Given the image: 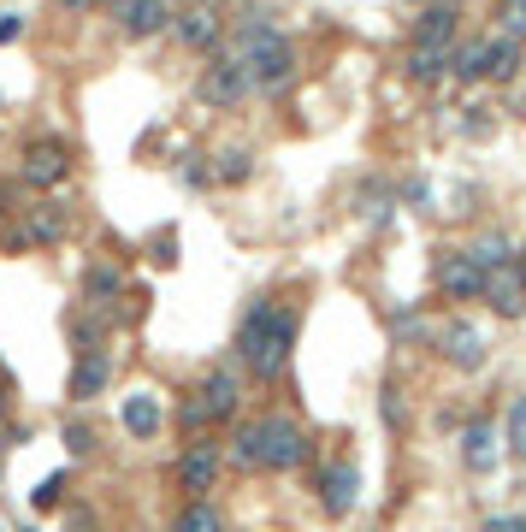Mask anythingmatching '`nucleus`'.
I'll return each mask as SVG.
<instances>
[{
    "instance_id": "1",
    "label": "nucleus",
    "mask_w": 526,
    "mask_h": 532,
    "mask_svg": "<svg viewBox=\"0 0 526 532\" xmlns=\"http://www.w3.org/2000/svg\"><path fill=\"white\" fill-rule=\"evenodd\" d=\"M290 349H296V314L278 308L272 296H255L243 326H237V361L255 373V379H278L290 367Z\"/></svg>"
},
{
    "instance_id": "2",
    "label": "nucleus",
    "mask_w": 526,
    "mask_h": 532,
    "mask_svg": "<svg viewBox=\"0 0 526 532\" xmlns=\"http://www.w3.org/2000/svg\"><path fill=\"white\" fill-rule=\"evenodd\" d=\"M237 60H243L249 83L261 95H284L290 77H296V48H290V36L278 24H266V12L237 18Z\"/></svg>"
},
{
    "instance_id": "3",
    "label": "nucleus",
    "mask_w": 526,
    "mask_h": 532,
    "mask_svg": "<svg viewBox=\"0 0 526 532\" xmlns=\"http://www.w3.org/2000/svg\"><path fill=\"white\" fill-rule=\"evenodd\" d=\"M237 402H243V385H237V373L231 367H213L207 379H201V391L184 397V432H201V426H213V420H231L237 414Z\"/></svg>"
},
{
    "instance_id": "4",
    "label": "nucleus",
    "mask_w": 526,
    "mask_h": 532,
    "mask_svg": "<svg viewBox=\"0 0 526 532\" xmlns=\"http://www.w3.org/2000/svg\"><path fill=\"white\" fill-rule=\"evenodd\" d=\"M255 432H261V473H290V467L308 462V432L290 420V414H266L255 420Z\"/></svg>"
},
{
    "instance_id": "5",
    "label": "nucleus",
    "mask_w": 526,
    "mask_h": 532,
    "mask_svg": "<svg viewBox=\"0 0 526 532\" xmlns=\"http://www.w3.org/2000/svg\"><path fill=\"white\" fill-rule=\"evenodd\" d=\"M196 95L207 101V107H219V113H231V107H243L249 95H255V83H249V71H243V60L237 54H219L213 66H201V83Z\"/></svg>"
},
{
    "instance_id": "6",
    "label": "nucleus",
    "mask_w": 526,
    "mask_h": 532,
    "mask_svg": "<svg viewBox=\"0 0 526 532\" xmlns=\"http://www.w3.org/2000/svg\"><path fill=\"white\" fill-rule=\"evenodd\" d=\"M503 320H521L526 314V249H515L509 261L485 266V290H479Z\"/></svg>"
},
{
    "instance_id": "7",
    "label": "nucleus",
    "mask_w": 526,
    "mask_h": 532,
    "mask_svg": "<svg viewBox=\"0 0 526 532\" xmlns=\"http://www.w3.org/2000/svg\"><path fill=\"white\" fill-rule=\"evenodd\" d=\"M432 278H438V290L450 302H479V290H485V266L473 261L467 249H444L438 266H432Z\"/></svg>"
},
{
    "instance_id": "8",
    "label": "nucleus",
    "mask_w": 526,
    "mask_h": 532,
    "mask_svg": "<svg viewBox=\"0 0 526 532\" xmlns=\"http://www.w3.org/2000/svg\"><path fill=\"white\" fill-rule=\"evenodd\" d=\"M71 172V148L60 136H36V142H24V178L36 184V190H48V184H66Z\"/></svg>"
},
{
    "instance_id": "9",
    "label": "nucleus",
    "mask_w": 526,
    "mask_h": 532,
    "mask_svg": "<svg viewBox=\"0 0 526 532\" xmlns=\"http://www.w3.org/2000/svg\"><path fill=\"white\" fill-rule=\"evenodd\" d=\"M107 379H113V355L95 343V349H77V361H71V379H66V397L71 402H95L107 391Z\"/></svg>"
},
{
    "instance_id": "10",
    "label": "nucleus",
    "mask_w": 526,
    "mask_h": 532,
    "mask_svg": "<svg viewBox=\"0 0 526 532\" xmlns=\"http://www.w3.org/2000/svg\"><path fill=\"white\" fill-rule=\"evenodd\" d=\"M438 355L456 367V373H479L485 367V337L473 320H450L444 332H438Z\"/></svg>"
},
{
    "instance_id": "11",
    "label": "nucleus",
    "mask_w": 526,
    "mask_h": 532,
    "mask_svg": "<svg viewBox=\"0 0 526 532\" xmlns=\"http://www.w3.org/2000/svg\"><path fill=\"white\" fill-rule=\"evenodd\" d=\"M172 30H178V42L184 48H196V54H213L219 48V36H225V18L201 0V6H184V12H172Z\"/></svg>"
},
{
    "instance_id": "12",
    "label": "nucleus",
    "mask_w": 526,
    "mask_h": 532,
    "mask_svg": "<svg viewBox=\"0 0 526 532\" xmlns=\"http://www.w3.org/2000/svg\"><path fill=\"white\" fill-rule=\"evenodd\" d=\"M355 497H361V473H355V462H331L326 473H320V509H326L331 521H343V515L355 509Z\"/></svg>"
},
{
    "instance_id": "13",
    "label": "nucleus",
    "mask_w": 526,
    "mask_h": 532,
    "mask_svg": "<svg viewBox=\"0 0 526 532\" xmlns=\"http://www.w3.org/2000/svg\"><path fill=\"white\" fill-rule=\"evenodd\" d=\"M213 479H219V450H213V444H190V450L178 456V485H184L190 497H207Z\"/></svg>"
},
{
    "instance_id": "14",
    "label": "nucleus",
    "mask_w": 526,
    "mask_h": 532,
    "mask_svg": "<svg viewBox=\"0 0 526 532\" xmlns=\"http://www.w3.org/2000/svg\"><path fill=\"white\" fill-rule=\"evenodd\" d=\"M113 12H119L125 36H160L172 24V6L166 0H113Z\"/></svg>"
},
{
    "instance_id": "15",
    "label": "nucleus",
    "mask_w": 526,
    "mask_h": 532,
    "mask_svg": "<svg viewBox=\"0 0 526 532\" xmlns=\"http://www.w3.org/2000/svg\"><path fill=\"white\" fill-rule=\"evenodd\" d=\"M83 302L89 308H113V302H125V272L113 261H95L83 272Z\"/></svg>"
},
{
    "instance_id": "16",
    "label": "nucleus",
    "mask_w": 526,
    "mask_h": 532,
    "mask_svg": "<svg viewBox=\"0 0 526 532\" xmlns=\"http://www.w3.org/2000/svg\"><path fill=\"white\" fill-rule=\"evenodd\" d=\"M119 420H125V432H131V438H154L166 414H160V397H154V391H131L125 408H119Z\"/></svg>"
},
{
    "instance_id": "17",
    "label": "nucleus",
    "mask_w": 526,
    "mask_h": 532,
    "mask_svg": "<svg viewBox=\"0 0 526 532\" xmlns=\"http://www.w3.org/2000/svg\"><path fill=\"white\" fill-rule=\"evenodd\" d=\"M60 237H66V213L60 207H36L30 225L12 237V249H36V243H60Z\"/></svg>"
},
{
    "instance_id": "18",
    "label": "nucleus",
    "mask_w": 526,
    "mask_h": 532,
    "mask_svg": "<svg viewBox=\"0 0 526 532\" xmlns=\"http://www.w3.org/2000/svg\"><path fill=\"white\" fill-rule=\"evenodd\" d=\"M461 462L473 467V473H485V467L497 462V432H491V420H473V426L461 432Z\"/></svg>"
},
{
    "instance_id": "19",
    "label": "nucleus",
    "mask_w": 526,
    "mask_h": 532,
    "mask_svg": "<svg viewBox=\"0 0 526 532\" xmlns=\"http://www.w3.org/2000/svg\"><path fill=\"white\" fill-rule=\"evenodd\" d=\"M414 42L456 48V6H426V12H420V24H414Z\"/></svg>"
},
{
    "instance_id": "20",
    "label": "nucleus",
    "mask_w": 526,
    "mask_h": 532,
    "mask_svg": "<svg viewBox=\"0 0 526 532\" xmlns=\"http://www.w3.org/2000/svg\"><path fill=\"white\" fill-rule=\"evenodd\" d=\"M515 71H521V42L515 36H485V77L509 83Z\"/></svg>"
},
{
    "instance_id": "21",
    "label": "nucleus",
    "mask_w": 526,
    "mask_h": 532,
    "mask_svg": "<svg viewBox=\"0 0 526 532\" xmlns=\"http://www.w3.org/2000/svg\"><path fill=\"white\" fill-rule=\"evenodd\" d=\"M450 71V48H432V42H414L408 48V77L414 83H438Z\"/></svg>"
},
{
    "instance_id": "22",
    "label": "nucleus",
    "mask_w": 526,
    "mask_h": 532,
    "mask_svg": "<svg viewBox=\"0 0 526 532\" xmlns=\"http://www.w3.org/2000/svg\"><path fill=\"white\" fill-rule=\"evenodd\" d=\"M172 532H225V515H219V509H213L207 497H190V503L178 509Z\"/></svg>"
},
{
    "instance_id": "23",
    "label": "nucleus",
    "mask_w": 526,
    "mask_h": 532,
    "mask_svg": "<svg viewBox=\"0 0 526 532\" xmlns=\"http://www.w3.org/2000/svg\"><path fill=\"white\" fill-rule=\"evenodd\" d=\"M231 462L243 467V473H261V432H255V420L237 426V438H231Z\"/></svg>"
},
{
    "instance_id": "24",
    "label": "nucleus",
    "mask_w": 526,
    "mask_h": 532,
    "mask_svg": "<svg viewBox=\"0 0 526 532\" xmlns=\"http://www.w3.org/2000/svg\"><path fill=\"white\" fill-rule=\"evenodd\" d=\"M450 71H456L461 83H485V42H461L456 54H450Z\"/></svg>"
},
{
    "instance_id": "25",
    "label": "nucleus",
    "mask_w": 526,
    "mask_h": 532,
    "mask_svg": "<svg viewBox=\"0 0 526 532\" xmlns=\"http://www.w3.org/2000/svg\"><path fill=\"white\" fill-rule=\"evenodd\" d=\"M249 172H255V154H249V148H225V154H219V166H213V178H219V184H243Z\"/></svg>"
},
{
    "instance_id": "26",
    "label": "nucleus",
    "mask_w": 526,
    "mask_h": 532,
    "mask_svg": "<svg viewBox=\"0 0 526 532\" xmlns=\"http://www.w3.org/2000/svg\"><path fill=\"white\" fill-rule=\"evenodd\" d=\"M467 255H473V261H479V266H497V261H509V255H515V243L491 231V237H479V243H473Z\"/></svg>"
},
{
    "instance_id": "27",
    "label": "nucleus",
    "mask_w": 526,
    "mask_h": 532,
    "mask_svg": "<svg viewBox=\"0 0 526 532\" xmlns=\"http://www.w3.org/2000/svg\"><path fill=\"white\" fill-rule=\"evenodd\" d=\"M60 497H66V473H48V479H36L30 509H60Z\"/></svg>"
},
{
    "instance_id": "28",
    "label": "nucleus",
    "mask_w": 526,
    "mask_h": 532,
    "mask_svg": "<svg viewBox=\"0 0 526 532\" xmlns=\"http://www.w3.org/2000/svg\"><path fill=\"white\" fill-rule=\"evenodd\" d=\"M497 24H503V36L526 42V0H497Z\"/></svg>"
},
{
    "instance_id": "29",
    "label": "nucleus",
    "mask_w": 526,
    "mask_h": 532,
    "mask_svg": "<svg viewBox=\"0 0 526 532\" xmlns=\"http://www.w3.org/2000/svg\"><path fill=\"white\" fill-rule=\"evenodd\" d=\"M509 450H515V462H526V397H515L509 408Z\"/></svg>"
},
{
    "instance_id": "30",
    "label": "nucleus",
    "mask_w": 526,
    "mask_h": 532,
    "mask_svg": "<svg viewBox=\"0 0 526 532\" xmlns=\"http://www.w3.org/2000/svg\"><path fill=\"white\" fill-rule=\"evenodd\" d=\"M178 178H184V184H213V166H201V154H190V160H184V166H178Z\"/></svg>"
},
{
    "instance_id": "31",
    "label": "nucleus",
    "mask_w": 526,
    "mask_h": 532,
    "mask_svg": "<svg viewBox=\"0 0 526 532\" xmlns=\"http://www.w3.org/2000/svg\"><path fill=\"white\" fill-rule=\"evenodd\" d=\"M66 444H71V456H89L95 450V432L89 426H66Z\"/></svg>"
},
{
    "instance_id": "32",
    "label": "nucleus",
    "mask_w": 526,
    "mask_h": 532,
    "mask_svg": "<svg viewBox=\"0 0 526 532\" xmlns=\"http://www.w3.org/2000/svg\"><path fill=\"white\" fill-rule=\"evenodd\" d=\"M154 261H160V266L178 261V237H172V231H160V237H154Z\"/></svg>"
},
{
    "instance_id": "33",
    "label": "nucleus",
    "mask_w": 526,
    "mask_h": 532,
    "mask_svg": "<svg viewBox=\"0 0 526 532\" xmlns=\"http://www.w3.org/2000/svg\"><path fill=\"white\" fill-rule=\"evenodd\" d=\"M18 36H24V18H18V12H0V48L18 42Z\"/></svg>"
},
{
    "instance_id": "34",
    "label": "nucleus",
    "mask_w": 526,
    "mask_h": 532,
    "mask_svg": "<svg viewBox=\"0 0 526 532\" xmlns=\"http://www.w3.org/2000/svg\"><path fill=\"white\" fill-rule=\"evenodd\" d=\"M379 397H385V420H391V426H402V391H396V385H385Z\"/></svg>"
},
{
    "instance_id": "35",
    "label": "nucleus",
    "mask_w": 526,
    "mask_h": 532,
    "mask_svg": "<svg viewBox=\"0 0 526 532\" xmlns=\"http://www.w3.org/2000/svg\"><path fill=\"white\" fill-rule=\"evenodd\" d=\"M485 532H526V521H515V515H497V521H485Z\"/></svg>"
},
{
    "instance_id": "36",
    "label": "nucleus",
    "mask_w": 526,
    "mask_h": 532,
    "mask_svg": "<svg viewBox=\"0 0 526 532\" xmlns=\"http://www.w3.org/2000/svg\"><path fill=\"white\" fill-rule=\"evenodd\" d=\"M54 6H60V12H89L95 0H54Z\"/></svg>"
},
{
    "instance_id": "37",
    "label": "nucleus",
    "mask_w": 526,
    "mask_h": 532,
    "mask_svg": "<svg viewBox=\"0 0 526 532\" xmlns=\"http://www.w3.org/2000/svg\"><path fill=\"white\" fill-rule=\"evenodd\" d=\"M0 219H6V184H0Z\"/></svg>"
},
{
    "instance_id": "38",
    "label": "nucleus",
    "mask_w": 526,
    "mask_h": 532,
    "mask_svg": "<svg viewBox=\"0 0 526 532\" xmlns=\"http://www.w3.org/2000/svg\"><path fill=\"white\" fill-rule=\"evenodd\" d=\"M107 6H113V0H107Z\"/></svg>"
}]
</instances>
